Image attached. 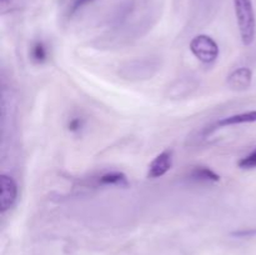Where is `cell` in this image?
<instances>
[{"instance_id":"6da1fadb","label":"cell","mask_w":256,"mask_h":255,"mask_svg":"<svg viewBox=\"0 0 256 255\" xmlns=\"http://www.w3.org/2000/svg\"><path fill=\"white\" fill-rule=\"evenodd\" d=\"M234 10L242 44L252 45L255 39L256 32V19L252 0H234Z\"/></svg>"},{"instance_id":"7a4b0ae2","label":"cell","mask_w":256,"mask_h":255,"mask_svg":"<svg viewBox=\"0 0 256 255\" xmlns=\"http://www.w3.org/2000/svg\"><path fill=\"white\" fill-rule=\"evenodd\" d=\"M190 52L204 64H212L219 56V45L209 35H196L190 42Z\"/></svg>"},{"instance_id":"3957f363","label":"cell","mask_w":256,"mask_h":255,"mask_svg":"<svg viewBox=\"0 0 256 255\" xmlns=\"http://www.w3.org/2000/svg\"><path fill=\"white\" fill-rule=\"evenodd\" d=\"M18 199V185L14 178L8 174L0 175V210L5 212L14 206Z\"/></svg>"},{"instance_id":"277c9868","label":"cell","mask_w":256,"mask_h":255,"mask_svg":"<svg viewBox=\"0 0 256 255\" xmlns=\"http://www.w3.org/2000/svg\"><path fill=\"white\" fill-rule=\"evenodd\" d=\"M172 164V150H164L156 155L154 160L150 162L149 170H148V176L150 179H158L166 174L170 170Z\"/></svg>"},{"instance_id":"5b68a950","label":"cell","mask_w":256,"mask_h":255,"mask_svg":"<svg viewBox=\"0 0 256 255\" xmlns=\"http://www.w3.org/2000/svg\"><path fill=\"white\" fill-rule=\"evenodd\" d=\"M252 82V72L249 68H239L228 76L226 84L232 90H246Z\"/></svg>"},{"instance_id":"8992f818","label":"cell","mask_w":256,"mask_h":255,"mask_svg":"<svg viewBox=\"0 0 256 255\" xmlns=\"http://www.w3.org/2000/svg\"><path fill=\"white\" fill-rule=\"evenodd\" d=\"M248 122H256V110L240 112V114H235V115H232V116L224 118V119L219 120L215 126L225 128V126H232V125L248 124Z\"/></svg>"},{"instance_id":"52a82bcc","label":"cell","mask_w":256,"mask_h":255,"mask_svg":"<svg viewBox=\"0 0 256 255\" xmlns=\"http://www.w3.org/2000/svg\"><path fill=\"white\" fill-rule=\"evenodd\" d=\"M189 176L190 179L194 180V182H216L220 180V175H218L214 170L206 166L194 168V169L190 172Z\"/></svg>"},{"instance_id":"ba28073f","label":"cell","mask_w":256,"mask_h":255,"mask_svg":"<svg viewBox=\"0 0 256 255\" xmlns=\"http://www.w3.org/2000/svg\"><path fill=\"white\" fill-rule=\"evenodd\" d=\"M99 182L102 185H112V186H126L129 184L126 175L119 172H110L102 175L99 178Z\"/></svg>"},{"instance_id":"9c48e42d","label":"cell","mask_w":256,"mask_h":255,"mask_svg":"<svg viewBox=\"0 0 256 255\" xmlns=\"http://www.w3.org/2000/svg\"><path fill=\"white\" fill-rule=\"evenodd\" d=\"M30 59L36 64H42L48 59L46 45L42 40H38L30 48Z\"/></svg>"},{"instance_id":"30bf717a","label":"cell","mask_w":256,"mask_h":255,"mask_svg":"<svg viewBox=\"0 0 256 255\" xmlns=\"http://www.w3.org/2000/svg\"><path fill=\"white\" fill-rule=\"evenodd\" d=\"M239 168L242 169H255L256 168V149L252 150L250 154H248L246 156L242 158L239 162H238Z\"/></svg>"},{"instance_id":"8fae6325","label":"cell","mask_w":256,"mask_h":255,"mask_svg":"<svg viewBox=\"0 0 256 255\" xmlns=\"http://www.w3.org/2000/svg\"><path fill=\"white\" fill-rule=\"evenodd\" d=\"M82 125H84V122H82V118H72L68 124V129L72 132H78L82 130Z\"/></svg>"},{"instance_id":"7c38bea8","label":"cell","mask_w":256,"mask_h":255,"mask_svg":"<svg viewBox=\"0 0 256 255\" xmlns=\"http://www.w3.org/2000/svg\"><path fill=\"white\" fill-rule=\"evenodd\" d=\"M90 2H92V0H72V6H70L69 12L70 14H74V12H78L80 8H82L84 5L89 4Z\"/></svg>"},{"instance_id":"4fadbf2b","label":"cell","mask_w":256,"mask_h":255,"mask_svg":"<svg viewBox=\"0 0 256 255\" xmlns=\"http://www.w3.org/2000/svg\"><path fill=\"white\" fill-rule=\"evenodd\" d=\"M16 0H0V6H2V12H5L6 9H10V6L15 4Z\"/></svg>"},{"instance_id":"5bb4252c","label":"cell","mask_w":256,"mask_h":255,"mask_svg":"<svg viewBox=\"0 0 256 255\" xmlns=\"http://www.w3.org/2000/svg\"><path fill=\"white\" fill-rule=\"evenodd\" d=\"M252 234H256V230H252V232H250V230H246V232H234V235H236V236H245V235H252Z\"/></svg>"}]
</instances>
